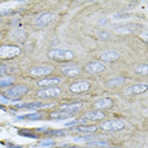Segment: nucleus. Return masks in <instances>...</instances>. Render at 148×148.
I'll use <instances>...</instances> for the list:
<instances>
[{
	"mask_svg": "<svg viewBox=\"0 0 148 148\" xmlns=\"http://www.w3.org/2000/svg\"><path fill=\"white\" fill-rule=\"evenodd\" d=\"M48 57L53 61L65 62L73 58V53L69 49H52V51L48 52Z\"/></svg>",
	"mask_w": 148,
	"mask_h": 148,
	"instance_id": "nucleus-1",
	"label": "nucleus"
},
{
	"mask_svg": "<svg viewBox=\"0 0 148 148\" xmlns=\"http://www.w3.org/2000/svg\"><path fill=\"white\" fill-rule=\"evenodd\" d=\"M21 48L18 46L4 45L0 47V58L1 60H10L21 55Z\"/></svg>",
	"mask_w": 148,
	"mask_h": 148,
	"instance_id": "nucleus-2",
	"label": "nucleus"
},
{
	"mask_svg": "<svg viewBox=\"0 0 148 148\" xmlns=\"http://www.w3.org/2000/svg\"><path fill=\"white\" fill-rule=\"evenodd\" d=\"M28 92V87L25 85H16V86H12V87H8L4 92V96H6L8 99H18L23 95Z\"/></svg>",
	"mask_w": 148,
	"mask_h": 148,
	"instance_id": "nucleus-3",
	"label": "nucleus"
},
{
	"mask_svg": "<svg viewBox=\"0 0 148 148\" xmlns=\"http://www.w3.org/2000/svg\"><path fill=\"white\" fill-rule=\"evenodd\" d=\"M100 128L105 132H118L125 128V123L123 120H118V119H112V120H106L100 124Z\"/></svg>",
	"mask_w": 148,
	"mask_h": 148,
	"instance_id": "nucleus-4",
	"label": "nucleus"
},
{
	"mask_svg": "<svg viewBox=\"0 0 148 148\" xmlns=\"http://www.w3.org/2000/svg\"><path fill=\"white\" fill-rule=\"evenodd\" d=\"M52 72H53V67H51V66H45V65L32 67V69L29 70V75L33 76V77L47 76V75H49V73H52Z\"/></svg>",
	"mask_w": 148,
	"mask_h": 148,
	"instance_id": "nucleus-5",
	"label": "nucleus"
},
{
	"mask_svg": "<svg viewBox=\"0 0 148 148\" xmlns=\"http://www.w3.org/2000/svg\"><path fill=\"white\" fill-rule=\"evenodd\" d=\"M60 94H61L60 87H46L43 90H39L37 92V96L41 99H51V97H57Z\"/></svg>",
	"mask_w": 148,
	"mask_h": 148,
	"instance_id": "nucleus-6",
	"label": "nucleus"
},
{
	"mask_svg": "<svg viewBox=\"0 0 148 148\" xmlns=\"http://www.w3.org/2000/svg\"><path fill=\"white\" fill-rule=\"evenodd\" d=\"M85 72L86 73H90V75H96V73H101L104 72L105 70V65L103 62H99V61H95V62H90L85 66Z\"/></svg>",
	"mask_w": 148,
	"mask_h": 148,
	"instance_id": "nucleus-7",
	"label": "nucleus"
},
{
	"mask_svg": "<svg viewBox=\"0 0 148 148\" xmlns=\"http://www.w3.org/2000/svg\"><path fill=\"white\" fill-rule=\"evenodd\" d=\"M104 119V114L100 112V110H92V112H89L84 115L81 119L79 120V123H86V122H95V120H101Z\"/></svg>",
	"mask_w": 148,
	"mask_h": 148,
	"instance_id": "nucleus-8",
	"label": "nucleus"
},
{
	"mask_svg": "<svg viewBox=\"0 0 148 148\" xmlns=\"http://www.w3.org/2000/svg\"><path fill=\"white\" fill-rule=\"evenodd\" d=\"M53 19V14L52 13H42V14H39L37 18L33 21L34 23V25H38V27H46L48 23H51Z\"/></svg>",
	"mask_w": 148,
	"mask_h": 148,
	"instance_id": "nucleus-9",
	"label": "nucleus"
},
{
	"mask_svg": "<svg viewBox=\"0 0 148 148\" xmlns=\"http://www.w3.org/2000/svg\"><path fill=\"white\" fill-rule=\"evenodd\" d=\"M90 89V82L89 81H79V82H75L70 86V91L73 92V94H81V92H85Z\"/></svg>",
	"mask_w": 148,
	"mask_h": 148,
	"instance_id": "nucleus-10",
	"label": "nucleus"
},
{
	"mask_svg": "<svg viewBox=\"0 0 148 148\" xmlns=\"http://www.w3.org/2000/svg\"><path fill=\"white\" fill-rule=\"evenodd\" d=\"M147 91V84H137V85L129 86L125 89L127 95H133V94H143Z\"/></svg>",
	"mask_w": 148,
	"mask_h": 148,
	"instance_id": "nucleus-11",
	"label": "nucleus"
},
{
	"mask_svg": "<svg viewBox=\"0 0 148 148\" xmlns=\"http://www.w3.org/2000/svg\"><path fill=\"white\" fill-rule=\"evenodd\" d=\"M119 57H120L119 52L113 51V49H108V51H104L101 55H100V58H101L103 61H105V62H114V61H116Z\"/></svg>",
	"mask_w": 148,
	"mask_h": 148,
	"instance_id": "nucleus-12",
	"label": "nucleus"
},
{
	"mask_svg": "<svg viewBox=\"0 0 148 148\" xmlns=\"http://www.w3.org/2000/svg\"><path fill=\"white\" fill-rule=\"evenodd\" d=\"M113 100L110 97H104V99H99L94 103V106L96 108L97 110H105V109H109V108L113 106Z\"/></svg>",
	"mask_w": 148,
	"mask_h": 148,
	"instance_id": "nucleus-13",
	"label": "nucleus"
},
{
	"mask_svg": "<svg viewBox=\"0 0 148 148\" xmlns=\"http://www.w3.org/2000/svg\"><path fill=\"white\" fill-rule=\"evenodd\" d=\"M61 72L63 73L65 76H69V77H75L80 73V67L77 65H69V66H65L61 69Z\"/></svg>",
	"mask_w": 148,
	"mask_h": 148,
	"instance_id": "nucleus-14",
	"label": "nucleus"
},
{
	"mask_svg": "<svg viewBox=\"0 0 148 148\" xmlns=\"http://www.w3.org/2000/svg\"><path fill=\"white\" fill-rule=\"evenodd\" d=\"M81 104L80 103H76V104H70V105H63V106H61L60 108V112H63V113H69V114H75L79 112L80 109H81Z\"/></svg>",
	"mask_w": 148,
	"mask_h": 148,
	"instance_id": "nucleus-15",
	"label": "nucleus"
},
{
	"mask_svg": "<svg viewBox=\"0 0 148 148\" xmlns=\"http://www.w3.org/2000/svg\"><path fill=\"white\" fill-rule=\"evenodd\" d=\"M61 82V79L60 77H46V79L38 81V86H55V85H58Z\"/></svg>",
	"mask_w": 148,
	"mask_h": 148,
	"instance_id": "nucleus-16",
	"label": "nucleus"
},
{
	"mask_svg": "<svg viewBox=\"0 0 148 148\" xmlns=\"http://www.w3.org/2000/svg\"><path fill=\"white\" fill-rule=\"evenodd\" d=\"M96 129H97V127H95V125H76L72 130H75V132H79V133L89 134V133H94Z\"/></svg>",
	"mask_w": 148,
	"mask_h": 148,
	"instance_id": "nucleus-17",
	"label": "nucleus"
},
{
	"mask_svg": "<svg viewBox=\"0 0 148 148\" xmlns=\"http://www.w3.org/2000/svg\"><path fill=\"white\" fill-rule=\"evenodd\" d=\"M124 84V77L122 76H118V77H113L108 81V86L109 87H119Z\"/></svg>",
	"mask_w": 148,
	"mask_h": 148,
	"instance_id": "nucleus-18",
	"label": "nucleus"
},
{
	"mask_svg": "<svg viewBox=\"0 0 148 148\" xmlns=\"http://www.w3.org/2000/svg\"><path fill=\"white\" fill-rule=\"evenodd\" d=\"M18 108H28V109H38V108H46L47 104L42 103H27V104H15Z\"/></svg>",
	"mask_w": 148,
	"mask_h": 148,
	"instance_id": "nucleus-19",
	"label": "nucleus"
},
{
	"mask_svg": "<svg viewBox=\"0 0 148 148\" xmlns=\"http://www.w3.org/2000/svg\"><path fill=\"white\" fill-rule=\"evenodd\" d=\"M71 116H73V114L63 113V112H60V110H57L55 113H51V115H49L51 119H67V118H71Z\"/></svg>",
	"mask_w": 148,
	"mask_h": 148,
	"instance_id": "nucleus-20",
	"label": "nucleus"
},
{
	"mask_svg": "<svg viewBox=\"0 0 148 148\" xmlns=\"http://www.w3.org/2000/svg\"><path fill=\"white\" fill-rule=\"evenodd\" d=\"M43 118L42 113H33V114H25V115H21L16 119H28V120H41Z\"/></svg>",
	"mask_w": 148,
	"mask_h": 148,
	"instance_id": "nucleus-21",
	"label": "nucleus"
},
{
	"mask_svg": "<svg viewBox=\"0 0 148 148\" xmlns=\"http://www.w3.org/2000/svg\"><path fill=\"white\" fill-rule=\"evenodd\" d=\"M90 148H109V142H100V140H90L87 142Z\"/></svg>",
	"mask_w": 148,
	"mask_h": 148,
	"instance_id": "nucleus-22",
	"label": "nucleus"
},
{
	"mask_svg": "<svg viewBox=\"0 0 148 148\" xmlns=\"http://www.w3.org/2000/svg\"><path fill=\"white\" fill-rule=\"evenodd\" d=\"M132 14L130 13H115L112 15V19L114 21H123V19H129Z\"/></svg>",
	"mask_w": 148,
	"mask_h": 148,
	"instance_id": "nucleus-23",
	"label": "nucleus"
},
{
	"mask_svg": "<svg viewBox=\"0 0 148 148\" xmlns=\"http://www.w3.org/2000/svg\"><path fill=\"white\" fill-rule=\"evenodd\" d=\"M18 134H19V136H23V137L34 138V139H37V138H38V134L32 133V130H28V129H19V130H18Z\"/></svg>",
	"mask_w": 148,
	"mask_h": 148,
	"instance_id": "nucleus-24",
	"label": "nucleus"
},
{
	"mask_svg": "<svg viewBox=\"0 0 148 148\" xmlns=\"http://www.w3.org/2000/svg\"><path fill=\"white\" fill-rule=\"evenodd\" d=\"M14 84V79L13 77H5V79L0 80V87H8Z\"/></svg>",
	"mask_w": 148,
	"mask_h": 148,
	"instance_id": "nucleus-25",
	"label": "nucleus"
},
{
	"mask_svg": "<svg viewBox=\"0 0 148 148\" xmlns=\"http://www.w3.org/2000/svg\"><path fill=\"white\" fill-rule=\"evenodd\" d=\"M136 72L140 73V75H147V65L143 63L140 66H136Z\"/></svg>",
	"mask_w": 148,
	"mask_h": 148,
	"instance_id": "nucleus-26",
	"label": "nucleus"
},
{
	"mask_svg": "<svg viewBox=\"0 0 148 148\" xmlns=\"http://www.w3.org/2000/svg\"><path fill=\"white\" fill-rule=\"evenodd\" d=\"M45 134L47 136H65L66 132L65 130H46Z\"/></svg>",
	"mask_w": 148,
	"mask_h": 148,
	"instance_id": "nucleus-27",
	"label": "nucleus"
},
{
	"mask_svg": "<svg viewBox=\"0 0 148 148\" xmlns=\"http://www.w3.org/2000/svg\"><path fill=\"white\" fill-rule=\"evenodd\" d=\"M55 144V142H53L52 139H46V140H42V142H39L38 143V146H41V147H43V146H53Z\"/></svg>",
	"mask_w": 148,
	"mask_h": 148,
	"instance_id": "nucleus-28",
	"label": "nucleus"
},
{
	"mask_svg": "<svg viewBox=\"0 0 148 148\" xmlns=\"http://www.w3.org/2000/svg\"><path fill=\"white\" fill-rule=\"evenodd\" d=\"M97 36H99L100 39H108L110 37V34L108 32H99V34H97Z\"/></svg>",
	"mask_w": 148,
	"mask_h": 148,
	"instance_id": "nucleus-29",
	"label": "nucleus"
},
{
	"mask_svg": "<svg viewBox=\"0 0 148 148\" xmlns=\"http://www.w3.org/2000/svg\"><path fill=\"white\" fill-rule=\"evenodd\" d=\"M6 70H8V67L5 65H3V63H0V76H3L4 73L6 72Z\"/></svg>",
	"mask_w": 148,
	"mask_h": 148,
	"instance_id": "nucleus-30",
	"label": "nucleus"
},
{
	"mask_svg": "<svg viewBox=\"0 0 148 148\" xmlns=\"http://www.w3.org/2000/svg\"><path fill=\"white\" fill-rule=\"evenodd\" d=\"M13 10L12 9H5V10H0V15H8V14H12Z\"/></svg>",
	"mask_w": 148,
	"mask_h": 148,
	"instance_id": "nucleus-31",
	"label": "nucleus"
},
{
	"mask_svg": "<svg viewBox=\"0 0 148 148\" xmlns=\"http://www.w3.org/2000/svg\"><path fill=\"white\" fill-rule=\"evenodd\" d=\"M5 146H6V148H22V146H18V144H12L10 142L5 143Z\"/></svg>",
	"mask_w": 148,
	"mask_h": 148,
	"instance_id": "nucleus-32",
	"label": "nucleus"
},
{
	"mask_svg": "<svg viewBox=\"0 0 148 148\" xmlns=\"http://www.w3.org/2000/svg\"><path fill=\"white\" fill-rule=\"evenodd\" d=\"M0 103H3V104H8V103H9V100L6 99V97H1V96H0Z\"/></svg>",
	"mask_w": 148,
	"mask_h": 148,
	"instance_id": "nucleus-33",
	"label": "nucleus"
},
{
	"mask_svg": "<svg viewBox=\"0 0 148 148\" xmlns=\"http://www.w3.org/2000/svg\"><path fill=\"white\" fill-rule=\"evenodd\" d=\"M67 148H82V147H77V146H67Z\"/></svg>",
	"mask_w": 148,
	"mask_h": 148,
	"instance_id": "nucleus-34",
	"label": "nucleus"
},
{
	"mask_svg": "<svg viewBox=\"0 0 148 148\" xmlns=\"http://www.w3.org/2000/svg\"><path fill=\"white\" fill-rule=\"evenodd\" d=\"M109 148H118V147H109Z\"/></svg>",
	"mask_w": 148,
	"mask_h": 148,
	"instance_id": "nucleus-35",
	"label": "nucleus"
},
{
	"mask_svg": "<svg viewBox=\"0 0 148 148\" xmlns=\"http://www.w3.org/2000/svg\"><path fill=\"white\" fill-rule=\"evenodd\" d=\"M0 109H3V106H1V105H0Z\"/></svg>",
	"mask_w": 148,
	"mask_h": 148,
	"instance_id": "nucleus-36",
	"label": "nucleus"
},
{
	"mask_svg": "<svg viewBox=\"0 0 148 148\" xmlns=\"http://www.w3.org/2000/svg\"><path fill=\"white\" fill-rule=\"evenodd\" d=\"M0 22H1V19H0Z\"/></svg>",
	"mask_w": 148,
	"mask_h": 148,
	"instance_id": "nucleus-37",
	"label": "nucleus"
}]
</instances>
